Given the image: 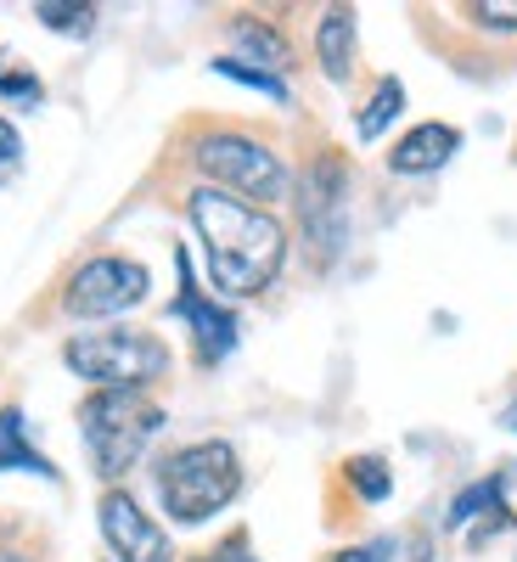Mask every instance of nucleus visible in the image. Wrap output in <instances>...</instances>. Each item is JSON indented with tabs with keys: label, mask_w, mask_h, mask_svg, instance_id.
Masks as SVG:
<instances>
[{
	"label": "nucleus",
	"mask_w": 517,
	"mask_h": 562,
	"mask_svg": "<svg viewBox=\"0 0 517 562\" xmlns=\"http://www.w3.org/2000/svg\"><path fill=\"white\" fill-rule=\"evenodd\" d=\"M186 214L198 225V243L209 254V276L220 299H254L288 265V231L270 209H254L243 198L220 192V186H198L186 198Z\"/></svg>",
	"instance_id": "nucleus-1"
},
{
	"label": "nucleus",
	"mask_w": 517,
	"mask_h": 562,
	"mask_svg": "<svg viewBox=\"0 0 517 562\" xmlns=\"http://www.w3.org/2000/svg\"><path fill=\"white\" fill-rule=\"evenodd\" d=\"M237 490H243V461L225 439L186 445L158 461V495L175 524H209L214 512L237 501Z\"/></svg>",
	"instance_id": "nucleus-2"
},
{
	"label": "nucleus",
	"mask_w": 517,
	"mask_h": 562,
	"mask_svg": "<svg viewBox=\"0 0 517 562\" xmlns=\"http://www.w3.org/2000/svg\"><path fill=\"white\" fill-rule=\"evenodd\" d=\"M164 428V411L135 389H97L79 405V434L102 479H124Z\"/></svg>",
	"instance_id": "nucleus-3"
},
{
	"label": "nucleus",
	"mask_w": 517,
	"mask_h": 562,
	"mask_svg": "<svg viewBox=\"0 0 517 562\" xmlns=\"http://www.w3.org/2000/svg\"><path fill=\"white\" fill-rule=\"evenodd\" d=\"M68 371L97 389H135L147 394L164 371H169V349L153 333H135V326H113V333H79L63 349Z\"/></svg>",
	"instance_id": "nucleus-4"
},
{
	"label": "nucleus",
	"mask_w": 517,
	"mask_h": 562,
	"mask_svg": "<svg viewBox=\"0 0 517 562\" xmlns=\"http://www.w3.org/2000/svg\"><path fill=\"white\" fill-rule=\"evenodd\" d=\"M192 164L220 186V192L243 198L254 209H270V203L288 198V164L243 130H209L192 147Z\"/></svg>",
	"instance_id": "nucleus-5"
},
{
	"label": "nucleus",
	"mask_w": 517,
	"mask_h": 562,
	"mask_svg": "<svg viewBox=\"0 0 517 562\" xmlns=\"http://www.w3.org/2000/svg\"><path fill=\"white\" fill-rule=\"evenodd\" d=\"M147 265L135 259H119V254H102L68 276V293H63V310L79 315V321H97V315H124L147 299Z\"/></svg>",
	"instance_id": "nucleus-6"
},
{
	"label": "nucleus",
	"mask_w": 517,
	"mask_h": 562,
	"mask_svg": "<svg viewBox=\"0 0 517 562\" xmlns=\"http://www.w3.org/2000/svg\"><path fill=\"white\" fill-rule=\"evenodd\" d=\"M344 164L338 158H315L304 186H299V220H304V237L310 248L326 254H338V237H344Z\"/></svg>",
	"instance_id": "nucleus-7"
},
{
	"label": "nucleus",
	"mask_w": 517,
	"mask_h": 562,
	"mask_svg": "<svg viewBox=\"0 0 517 562\" xmlns=\"http://www.w3.org/2000/svg\"><path fill=\"white\" fill-rule=\"evenodd\" d=\"M97 512H102V535H108V546H113L119 562H169V557H175V551H169V535L147 518V512H141L135 495L108 490Z\"/></svg>",
	"instance_id": "nucleus-8"
},
{
	"label": "nucleus",
	"mask_w": 517,
	"mask_h": 562,
	"mask_svg": "<svg viewBox=\"0 0 517 562\" xmlns=\"http://www.w3.org/2000/svg\"><path fill=\"white\" fill-rule=\"evenodd\" d=\"M175 270H180V293H175V310L192 321V338H198V355L203 360H220V355H231L237 349V315H231L225 304H209L198 288H192V259H175Z\"/></svg>",
	"instance_id": "nucleus-9"
},
{
	"label": "nucleus",
	"mask_w": 517,
	"mask_h": 562,
	"mask_svg": "<svg viewBox=\"0 0 517 562\" xmlns=\"http://www.w3.org/2000/svg\"><path fill=\"white\" fill-rule=\"evenodd\" d=\"M456 153H461V130L428 119V124H416V130H405V135L394 140L389 169H394V175H434V169H445Z\"/></svg>",
	"instance_id": "nucleus-10"
},
{
	"label": "nucleus",
	"mask_w": 517,
	"mask_h": 562,
	"mask_svg": "<svg viewBox=\"0 0 517 562\" xmlns=\"http://www.w3.org/2000/svg\"><path fill=\"white\" fill-rule=\"evenodd\" d=\"M315 57H321V74L326 79H349L355 74V12L349 7H326L321 23H315Z\"/></svg>",
	"instance_id": "nucleus-11"
},
{
	"label": "nucleus",
	"mask_w": 517,
	"mask_h": 562,
	"mask_svg": "<svg viewBox=\"0 0 517 562\" xmlns=\"http://www.w3.org/2000/svg\"><path fill=\"white\" fill-rule=\"evenodd\" d=\"M7 467H18V473H40V479H57L52 461L29 445L23 411H0V473H7Z\"/></svg>",
	"instance_id": "nucleus-12"
},
{
	"label": "nucleus",
	"mask_w": 517,
	"mask_h": 562,
	"mask_svg": "<svg viewBox=\"0 0 517 562\" xmlns=\"http://www.w3.org/2000/svg\"><path fill=\"white\" fill-rule=\"evenodd\" d=\"M231 34H237V45H243V63H265V74H276L281 79V68L293 63V52H288V40H281L270 23H259V18H237L231 23Z\"/></svg>",
	"instance_id": "nucleus-13"
},
{
	"label": "nucleus",
	"mask_w": 517,
	"mask_h": 562,
	"mask_svg": "<svg viewBox=\"0 0 517 562\" xmlns=\"http://www.w3.org/2000/svg\"><path fill=\"white\" fill-rule=\"evenodd\" d=\"M400 108H405V85L389 74V79H378V90H371V102L360 108V119H355V130H360V140H378L394 119H400Z\"/></svg>",
	"instance_id": "nucleus-14"
},
{
	"label": "nucleus",
	"mask_w": 517,
	"mask_h": 562,
	"mask_svg": "<svg viewBox=\"0 0 517 562\" xmlns=\"http://www.w3.org/2000/svg\"><path fill=\"white\" fill-rule=\"evenodd\" d=\"M501 501H506V473H495V479H484V484H473V490H461L456 506H450V529L484 518V512H506Z\"/></svg>",
	"instance_id": "nucleus-15"
},
{
	"label": "nucleus",
	"mask_w": 517,
	"mask_h": 562,
	"mask_svg": "<svg viewBox=\"0 0 517 562\" xmlns=\"http://www.w3.org/2000/svg\"><path fill=\"white\" fill-rule=\"evenodd\" d=\"M214 74L237 79V85H254V90H265V97H276V102H288V85H281L276 74H265V68H248L243 57H220V63H214Z\"/></svg>",
	"instance_id": "nucleus-16"
},
{
	"label": "nucleus",
	"mask_w": 517,
	"mask_h": 562,
	"mask_svg": "<svg viewBox=\"0 0 517 562\" xmlns=\"http://www.w3.org/2000/svg\"><path fill=\"white\" fill-rule=\"evenodd\" d=\"M349 484L366 495V501H383L389 490H394V479H389V467L378 461V456H355L349 461Z\"/></svg>",
	"instance_id": "nucleus-17"
},
{
	"label": "nucleus",
	"mask_w": 517,
	"mask_h": 562,
	"mask_svg": "<svg viewBox=\"0 0 517 562\" xmlns=\"http://www.w3.org/2000/svg\"><path fill=\"white\" fill-rule=\"evenodd\" d=\"M34 18L45 23V29H57V34H90V23H97V7H34Z\"/></svg>",
	"instance_id": "nucleus-18"
},
{
	"label": "nucleus",
	"mask_w": 517,
	"mask_h": 562,
	"mask_svg": "<svg viewBox=\"0 0 517 562\" xmlns=\"http://www.w3.org/2000/svg\"><path fill=\"white\" fill-rule=\"evenodd\" d=\"M461 18L473 29H501L506 34V29H517V0H473Z\"/></svg>",
	"instance_id": "nucleus-19"
},
{
	"label": "nucleus",
	"mask_w": 517,
	"mask_h": 562,
	"mask_svg": "<svg viewBox=\"0 0 517 562\" xmlns=\"http://www.w3.org/2000/svg\"><path fill=\"white\" fill-rule=\"evenodd\" d=\"M394 557V540H371V546H355V551H344L338 562H389Z\"/></svg>",
	"instance_id": "nucleus-20"
},
{
	"label": "nucleus",
	"mask_w": 517,
	"mask_h": 562,
	"mask_svg": "<svg viewBox=\"0 0 517 562\" xmlns=\"http://www.w3.org/2000/svg\"><path fill=\"white\" fill-rule=\"evenodd\" d=\"M0 90H12V97H23V102L40 97V85H34L29 74H12V68H0Z\"/></svg>",
	"instance_id": "nucleus-21"
},
{
	"label": "nucleus",
	"mask_w": 517,
	"mask_h": 562,
	"mask_svg": "<svg viewBox=\"0 0 517 562\" xmlns=\"http://www.w3.org/2000/svg\"><path fill=\"white\" fill-rule=\"evenodd\" d=\"M18 153H23V140H18V130L0 119V169H12L18 164Z\"/></svg>",
	"instance_id": "nucleus-22"
},
{
	"label": "nucleus",
	"mask_w": 517,
	"mask_h": 562,
	"mask_svg": "<svg viewBox=\"0 0 517 562\" xmlns=\"http://www.w3.org/2000/svg\"><path fill=\"white\" fill-rule=\"evenodd\" d=\"M198 562H254V557H248L243 540H231V546H220V551H209V557H198Z\"/></svg>",
	"instance_id": "nucleus-23"
},
{
	"label": "nucleus",
	"mask_w": 517,
	"mask_h": 562,
	"mask_svg": "<svg viewBox=\"0 0 517 562\" xmlns=\"http://www.w3.org/2000/svg\"><path fill=\"white\" fill-rule=\"evenodd\" d=\"M0 562H34L29 551H12V546H0Z\"/></svg>",
	"instance_id": "nucleus-24"
},
{
	"label": "nucleus",
	"mask_w": 517,
	"mask_h": 562,
	"mask_svg": "<svg viewBox=\"0 0 517 562\" xmlns=\"http://www.w3.org/2000/svg\"><path fill=\"white\" fill-rule=\"evenodd\" d=\"M506 428H517V400L506 405Z\"/></svg>",
	"instance_id": "nucleus-25"
}]
</instances>
